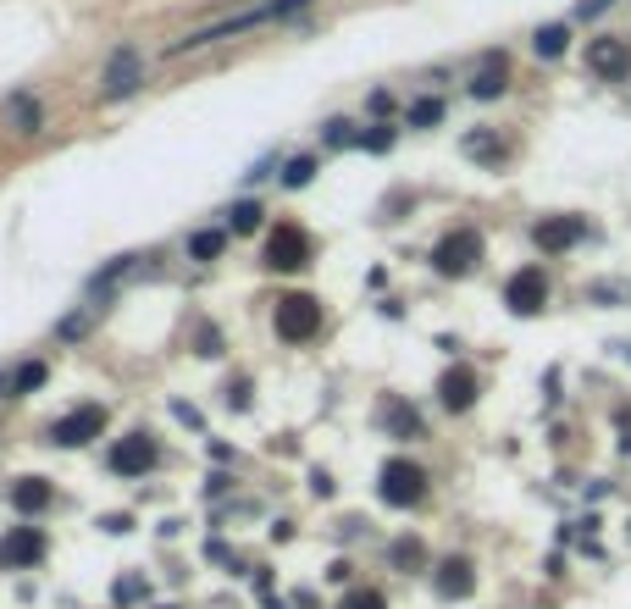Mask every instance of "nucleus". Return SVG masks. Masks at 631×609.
<instances>
[{"label":"nucleus","instance_id":"obj_28","mask_svg":"<svg viewBox=\"0 0 631 609\" xmlns=\"http://www.w3.org/2000/svg\"><path fill=\"white\" fill-rule=\"evenodd\" d=\"M604 6H609V0H582V17H598Z\"/></svg>","mask_w":631,"mask_h":609},{"label":"nucleus","instance_id":"obj_21","mask_svg":"<svg viewBox=\"0 0 631 609\" xmlns=\"http://www.w3.org/2000/svg\"><path fill=\"white\" fill-rule=\"evenodd\" d=\"M310 178H316V161H310V156H294L283 167V183H288V189H305Z\"/></svg>","mask_w":631,"mask_h":609},{"label":"nucleus","instance_id":"obj_14","mask_svg":"<svg viewBox=\"0 0 631 609\" xmlns=\"http://www.w3.org/2000/svg\"><path fill=\"white\" fill-rule=\"evenodd\" d=\"M504 84H510V61H504V56H488L477 67V78H471V95H477V100H499Z\"/></svg>","mask_w":631,"mask_h":609},{"label":"nucleus","instance_id":"obj_10","mask_svg":"<svg viewBox=\"0 0 631 609\" xmlns=\"http://www.w3.org/2000/svg\"><path fill=\"white\" fill-rule=\"evenodd\" d=\"M438 399H443V410H454V416L471 410V405H477V371H471V366H449L438 377Z\"/></svg>","mask_w":631,"mask_h":609},{"label":"nucleus","instance_id":"obj_13","mask_svg":"<svg viewBox=\"0 0 631 609\" xmlns=\"http://www.w3.org/2000/svg\"><path fill=\"white\" fill-rule=\"evenodd\" d=\"M133 89H139V56H133V50H117L111 67H106V95L117 100V95H133Z\"/></svg>","mask_w":631,"mask_h":609},{"label":"nucleus","instance_id":"obj_26","mask_svg":"<svg viewBox=\"0 0 631 609\" xmlns=\"http://www.w3.org/2000/svg\"><path fill=\"white\" fill-rule=\"evenodd\" d=\"M393 560H399V565H416V560H421V543H416V538L393 543Z\"/></svg>","mask_w":631,"mask_h":609},{"label":"nucleus","instance_id":"obj_6","mask_svg":"<svg viewBox=\"0 0 631 609\" xmlns=\"http://www.w3.org/2000/svg\"><path fill=\"white\" fill-rule=\"evenodd\" d=\"M155 460H161V449H155V438H144V432H128V438L111 449V471H117V477H144V471H155Z\"/></svg>","mask_w":631,"mask_h":609},{"label":"nucleus","instance_id":"obj_12","mask_svg":"<svg viewBox=\"0 0 631 609\" xmlns=\"http://www.w3.org/2000/svg\"><path fill=\"white\" fill-rule=\"evenodd\" d=\"M432 587H438V598H465L477 587V571H471V560H443L432 571Z\"/></svg>","mask_w":631,"mask_h":609},{"label":"nucleus","instance_id":"obj_27","mask_svg":"<svg viewBox=\"0 0 631 609\" xmlns=\"http://www.w3.org/2000/svg\"><path fill=\"white\" fill-rule=\"evenodd\" d=\"M327 144H360V133H349V122H327Z\"/></svg>","mask_w":631,"mask_h":609},{"label":"nucleus","instance_id":"obj_1","mask_svg":"<svg viewBox=\"0 0 631 609\" xmlns=\"http://www.w3.org/2000/svg\"><path fill=\"white\" fill-rule=\"evenodd\" d=\"M272 322H277V338H283V344H305V338H316V327H322V299L316 294H283Z\"/></svg>","mask_w":631,"mask_h":609},{"label":"nucleus","instance_id":"obj_4","mask_svg":"<svg viewBox=\"0 0 631 609\" xmlns=\"http://www.w3.org/2000/svg\"><path fill=\"white\" fill-rule=\"evenodd\" d=\"M305 261H310L305 227L283 222V227H272V233H266V266H272V272H299Z\"/></svg>","mask_w":631,"mask_h":609},{"label":"nucleus","instance_id":"obj_15","mask_svg":"<svg viewBox=\"0 0 631 609\" xmlns=\"http://www.w3.org/2000/svg\"><path fill=\"white\" fill-rule=\"evenodd\" d=\"M12 504L23 515H39L50 504V482L45 477H17V488H12Z\"/></svg>","mask_w":631,"mask_h":609},{"label":"nucleus","instance_id":"obj_19","mask_svg":"<svg viewBox=\"0 0 631 609\" xmlns=\"http://www.w3.org/2000/svg\"><path fill=\"white\" fill-rule=\"evenodd\" d=\"M39 383H45V360H28V366H17V377L6 388H12V394H34Z\"/></svg>","mask_w":631,"mask_h":609},{"label":"nucleus","instance_id":"obj_8","mask_svg":"<svg viewBox=\"0 0 631 609\" xmlns=\"http://www.w3.org/2000/svg\"><path fill=\"white\" fill-rule=\"evenodd\" d=\"M582 233H587L582 216H543V222L532 227V244L543 255H565L571 244H582Z\"/></svg>","mask_w":631,"mask_h":609},{"label":"nucleus","instance_id":"obj_3","mask_svg":"<svg viewBox=\"0 0 631 609\" xmlns=\"http://www.w3.org/2000/svg\"><path fill=\"white\" fill-rule=\"evenodd\" d=\"M477 261H482V233H471V227H454V233H443L438 250H432V266H438L443 277H465Z\"/></svg>","mask_w":631,"mask_h":609},{"label":"nucleus","instance_id":"obj_9","mask_svg":"<svg viewBox=\"0 0 631 609\" xmlns=\"http://www.w3.org/2000/svg\"><path fill=\"white\" fill-rule=\"evenodd\" d=\"M106 405H84V410H72L67 421H56V443L61 449H78V443H95L100 432H106Z\"/></svg>","mask_w":631,"mask_h":609},{"label":"nucleus","instance_id":"obj_22","mask_svg":"<svg viewBox=\"0 0 631 609\" xmlns=\"http://www.w3.org/2000/svg\"><path fill=\"white\" fill-rule=\"evenodd\" d=\"M465 156L499 161V156H504V144H499V139H488V133H471V139H465Z\"/></svg>","mask_w":631,"mask_h":609},{"label":"nucleus","instance_id":"obj_16","mask_svg":"<svg viewBox=\"0 0 631 609\" xmlns=\"http://www.w3.org/2000/svg\"><path fill=\"white\" fill-rule=\"evenodd\" d=\"M565 45H571V34H565V23H548V28H537L532 34V50L543 61H554V56H565Z\"/></svg>","mask_w":631,"mask_h":609},{"label":"nucleus","instance_id":"obj_18","mask_svg":"<svg viewBox=\"0 0 631 609\" xmlns=\"http://www.w3.org/2000/svg\"><path fill=\"white\" fill-rule=\"evenodd\" d=\"M443 122V100L438 95H421L416 106H410V128H438Z\"/></svg>","mask_w":631,"mask_h":609},{"label":"nucleus","instance_id":"obj_5","mask_svg":"<svg viewBox=\"0 0 631 609\" xmlns=\"http://www.w3.org/2000/svg\"><path fill=\"white\" fill-rule=\"evenodd\" d=\"M504 305H510L515 316H537L548 305V277L543 266H521V272L504 283Z\"/></svg>","mask_w":631,"mask_h":609},{"label":"nucleus","instance_id":"obj_23","mask_svg":"<svg viewBox=\"0 0 631 609\" xmlns=\"http://www.w3.org/2000/svg\"><path fill=\"white\" fill-rule=\"evenodd\" d=\"M344 609H388V598H382L377 587H355V593L344 598Z\"/></svg>","mask_w":631,"mask_h":609},{"label":"nucleus","instance_id":"obj_17","mask_svg":"<svg viewBox=\"0 0 631 609\" xmlns=\"http://www.w3.org/2000/svg\"><path fill=\"white\" fill-rule=\"evenodd\" d=\"M222 244H227V233H216V227H200L189 239V261H200V266H211L216 255H222Z\"/></svg>","mask_w":631,"mask_h":609},{"label":"nucleus","instance_id":"obj_25","mask_svg":"<svg viewBox=\"0 0 631 609\" xmlns=\"http://www.w3.org/2000/svg\"><path fill=\"white\" fill-rule=\"evenodd\" d=\"M12 117L23 122V133H34V128H39V106H28V100H17V106H12Z\"/></svg>","mask_w":631,"mask_h":609},{"label":"nucleus","instance_id":"obj_11","mask_svg":"<svg viewBox=\"0 0 631 609\" xmlns=\"http://www.w3.org/2000/svg\"><path fill=\"white\" fill-rule=\"evenodd\" d=\"M39 554H45V532L39 526H12L6 538H0V565H34Z\"/></svg>","mask_w":631,"mask_h":609},{"label":"nucleus","instance_id":"obj_20","mask_svg":"<svg viewBox=\"0 0 631 609\" xmlns=\"http://www.w3.org/2000/svg\"><path fill=\"white\" fill-rule=\"evenodd\" d=\"M261 205L255 200H244V205H233V216H227V227H233V233H255V227H261Z\"/></svg>","mask_w":631,"mask_h":609},{"label":"nucleus","instance_id":"obj_2","mask_svg":"<svg viewBox=\"0 0 631 609\" xmlns=\"http://www.w3.org/2000/svg\"><path fill=\"white\" fill-rule=\"evenodd\" d=\"M377 493L393 510H410V504H421V493H427V471H421L416 460H388L382 477H377Z\"/></svg>","mask_w":631,"mask_h":609},{"label":"nucleus","instance_id":"obj_24","mask_svg":"<svg viewBox=\"0 0 631 609\" xmlns=\"http://www.w3.org/2000/svg\"><path fill=\"white\" fill-rule=\"evenodd\" d=\"M360 144H366L371 156H382V150H393V128H371V133H360Z\"/></svg>","mask_w":631,"mask_h":609},{"label":"nucleus","instance_id":"obj_7","mask_svg":"<svg viewBox=\"0 0 631 609\" xmlns=\"http://www.w3.org/2000/svg\"><path fill=\"white\" fill-rule=\"evenodd\" d=\"M587 67H593L598 78H609V84L626 78V72H631V39H620V34L593 39V45H587Z\"/></svg>","mask_w":631,"mask_h":609}]
</instances>
